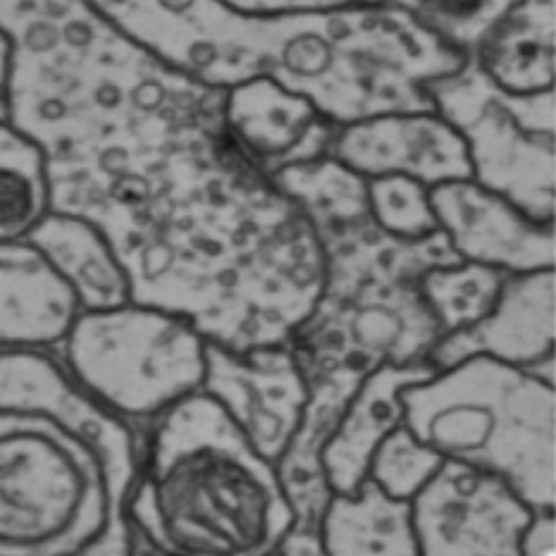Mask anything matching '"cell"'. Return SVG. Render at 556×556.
I'll list each match as a JSON object with an SVG mask.
<instances>
[{
    "instance_id": "1",
    "label": "cell",
    "mask_w": 556,
    "mask_h": 556,
    "mask_svg": "<svg viewBox=\"0 0 556 556\" xmlns=\"http://www.w3.org/2000/svg\"><path fill=\"white\" fill-rule=\"evenodd\" d=\"M10 123L46 159L51 211L91 223L131 301L251 352L287 344L323 285L304 211L227 125V89L163 63L89 0H0Z\"/></svg>"
},
{
    "instance_id": "2",
    "label": "cell",
    "mask_w": 556,
    "mask_h": 556,
    "mask_svg": "<svg viewBox=\"0 0 556 556\" xmlns=\"http://www.w3.org/2000/svg\"><path fill=\"white\" fill-rule=\"evenodd\" d=\"M275 185L311 220L323 249L316 304L289 337L308 384V408L280 476L296 509L299 530H318L330 490L318 456L349 396L382 366L428 364L442 330L420 292L434 265L462 261L442 232L399 239L375 225L368 179L340 161L289 165Z\"/></svg>"
},
{
    "instance_id": "3",
    "label": "cell",
    "mask_w": 556,
    "mask_h": 556,
    "mask_svg": "<svg viewBox=\"0 0 556 556\" xmlns=\"http://www.w3.org/2000/svg\"><path fill=\"white\" fill-rule=\"evenodd\" d=\"M89 3L127 39L211 87L268 77L334 125L434 111L426 84L468 60L380 3L282 17L239 15L220 0Z\"/></svg>"
},
{
    "instance_id": "4",
    "label": "cell",
    "mask_w": 556,
    "mask_h": 556,
    "mask_svg": "<svg viewBox=\"0 0 556 556\" xmlns=\"http://www.w3.org/2000/svg\"><path fill=\"white\" fill-rule=\"evenodd\" d=\"M127 518L137 540L173 556H270L296 509L280 466L199 392L141 430Z\"/></svg>"
},
{
    "instance_id": "5",
    "label": "cell",
    "mask_w": 556,
    "mask_h": 556,
    "mask_svg": "<svg viewBox=\"0 0 556 556\" xmlns=\"http://www.w3.org/2000/svg\"><path fill=\"white\" fill-rule=\"evenodd\" d=\"M485 356L402 392L404 426L442 462L504 480L533 511H556V390Z\"/></svg>"
},
{
    "instance_id": "6",
    "label": "cell",
    "mask_w": 556,
    "mask_h": 556,
    "mask_svg": "<svg viewBox=\"0 0 556 556\" xmlns=\"http://www.w3.org/2000/svg\"><path fill=\"white\" fill-rule=\"evenodd\" d=\"M131 488L91 440L29 408H0V556L135 547Z\"/></svg>"
},
{
    "instance_id": "7",
    "label": "cell",
    "mask_w": 556,
    "mask_h": 556,
    "mask_svg": "<svg viewBox=\"0 0 556 556\" xmlns=\"http://www.w3.org/2000/svg\"><path fill=\"white\" fill-rule=\"evenodd\" d=\"M205 344L187 318L129 301L79 313L55 356L96 402L141 432L201 392Z\"/></svg>"
},
{
    "instance_id": "8",
    "label": "cell",
    "mask_w": 556,
    "mask_h": 556,
    "mask_svg": "<svg viewBox=\"0 0 556 556\" xmlns=\"http://www.w3.org/2000/svg\"><path fill=\"white\" fill-rule=\"evenodd\" d=\"M438 113L462 137L470 179L538 225H556L554 89L509 93L473 60L426 84Z\"/></svg>"
},
{
    "instance_id": "9",
    "label": "cell",
    "mask_w": 556,
    "mask_h": 556,
    "mask_svg": "<svg viewBox=\"0 0 556 556\" xmlns=\"http://www.w3.org/2000/svg\"><path fill=\"white\" fill-rule=\"evenodd\" d=\"M201 392L275 466L292 450L308 408L306 378L287 344L232 352L208 342Z\"/></svg>"
},
{
    "instance_id": "10",
    "label": "cell",
    "mask_w": 556,
    "mask_h": 556,
    "mask_svg": "<svg viewBox=\"0 0 556 556\" xmlns=\"http://www.w3.org/2000/svg\"><path fill=\"white\" fill-rule=\"evenodd\" d=\"M408 506L420 556H518L533 516L504 480L450 462Z\"/></svg>"
},
{
    "instance_id": "11",
    "label": "cell",
    "mask_w": 556,
    "mask_h": 556,
    "mask_svg": "<svg viewBox=\"0 0 556 556\" xmlns=\"http://www.w3.org/2000/svg\"><path fill=\"white\" fill-rule=\"evenodd\" d=\"M556 268L506 275L497 304L466 330L444 334L428 364L434 370L485 356L556 384Z\"/></svg>"
},
{
    "instance_id": "12",
    "label": "cell",
    "mask_w": 556,
    "mask_h": 556,
    "mask_svg": "<svg viewBox=\"0 0 556 556\" xmlns=\"http://www.w3.org/2000/svg\"><path fill=\"white\" fill-rule=\"evenodd\" d=\"M440 232L462 261L521 275L556 268V225H538L473 179L430 187Z\"/></svg>"
},
{
    "instance_id": "13",
    "label": "cell",
    "mask_w": 556,
    "mask_h": 556,
    "mask_svg": "<svg viewBox=\"0 0 556 556\" xmlns=\"http://www.w3.org/2000/svg\"><path fill=\"white\" fill-rule=\"evenodd\" d=\"M330 159L364 179L406 175L426 187L470 179L462 137L434 111L384 113L340 125Z\"/></svg>"
},
{
    "instance_id": "14",
    "label": "cell",
    "mask_w": 556,
    "mask_h": 556,
    "mask_svg": "<svg viewBox=\"0 0 556 556\" xmlns=\"http://www.w3.org/2000/svg\"><path fill=\"white\" fill-rule=\"evenodd\" d=\"M225 115L239 147L270 177L289 165L330 155L340 127L323 117L304 96L268 77L227 89Z\"/></svg>"
},
{
    "instance_id": "15",
    "label": "cell",
    "mask_w": 556,
    "mask_h": 556,
    "mask_svg": "<svg viewBox=\"0 0 556 556\" xmlns=\"http://www.w3.org/2000/svg\"><path fill=\"white\" fill-rule=\"evenodd\" d=\"M79 301L29 239L0 241V354L58 352Z\"/></svg>"
},
{
    "instance_id": "16",
    "label": "cell",
    "mask_w": 556,
    "mask_h": 556,
    "mask_svg": "<svg viewBox=\"0 0 556 556\" xmlns=\"http://www.w3.org/2000/svg\"><path fill=\"white\" fill-rule=\"evenodd\" d=\"M430 364L382 366L356 387L325 440L318 464L330 494H356L378 446L404 422L402 392L430 378Z\"/></svg>"
},
{
    "instance_id": "17",
    "label": "cell",
    "mask_w": 556,
    "mask_h": 556,
    "mask_svg": "<svg viewBox=\"0 0 556 556\" xmlns=\"http://www.w3.org/2000/svg\"><path fill=\"white\" fill-rule=\"evenodd\" d=\"M27 239L63 277L81 313L117 308L131 301L127 273L91 223L51 211Z\"/></svg>"
},
{
    "instance_id": "18",
    "label": "cell",
    "mask_w": 556,
    "mask_h": 556,
    "mask_svg": "<svg viewBox=\"0 0 556 556\" xmlns=\"http://www.w3.org/2000/svg\"><path fill=\"white\" fill-rule=\"evenodd\" d=\"M470 60L509 93L554 89L556 0H518Z\"/></svg>"
},
{
    "instance_id": "19",
    "label": "cell",
    "mask_w": 556,
    "mask_h": 556,
    "mask_svg": "<svg viewBox=\"0 0 556 556\" xmlns=\"http://www.w3.org/2000/svg\"><path fill=\"white\" fill-rule=\"evenodd\" d=\"M318 535L325 556H420L408 502L366 480L356 494H330Z\"/></svg>"
},
{
    "instance_id": "20",
    "label": "cell",
    "mask_w": 556,
    "mask_h": 556,
    "mask_svg": "<svg viewBox=\"0 0 556 556\" xmlns=\"http://www.w3.org/2000/svg\"><path fill=\"white\" fill-rule=\"evenodd\" d=\"M51 213L41 149L15 125L0 123V241L27 239Z\"/></svg>"
},
{
    "instance_id": "21",
    "label": "cell",
    "mask_w": 556,
    "mask_h": 556,
    "mask_svg": "<svg viewBox=\"0 0 556 556\" xmlns=\"http://www.w3.org/2000/svg\"><path fill=\"white\" fill-rule=\"evenodd\" d=\"M506 275L509 273L468 261L434 265L422 275L420 292L440 325L442 337L466 330L485 318L497 304Z\"/></svg>"
},
{
    "instance_id": "22",
    "label": "cell",
    "mask_w": 556,
    "mask_h": 556,
    "mask_svg": "<svg viewBox=\"0 0 556 556\" xmlns=\"http://www.w3.org/2000/svg\"><path fill=\"white\" fill-rule=\"evenodd\" d=\"M402 12L440 46L470 58L518 0H378Z\"/></svg>"
},
{
    "instance_id": "23",
    "label": "cell",
    "mask_w": 556,
    "mask_h": 556,
    "mask_svg": "<svg viewBox=\"0 0 556 556\" xmlns=\"http://www.w3.org/2000/svg\"><path fill=\"white\" fill-rule=\"evenodd\" d=\"M442 464V458L420 444L402 422L372 454L366 480L387 497L410 502L438 476Z\"/></svg>"
},
{
    "instance_id": "24",
    "label": "cell",
    "mask_w": 556,
    "mask_h": 556,
    "mask_svg": "<svg viewBox=\"0 0 556 556\" xmlns=\"http://www.w3.org/2000/svg\"><path fill=\"white\" fill-rule=\"evenodd\" d=\"M370 217L387 235L399 239H426L440 232L430 205V187L406 175L368 179Z\"/></svg>"
},
{
    "instance_id": "25",
    "label": "cell",
    "mask_w": 556,
    "mask_h": 556,
    "mask_svg": "<svg viewBox=\"0 0 556 556\" xmlns=\"http://www.w3.org/2000/svg\"><path fill=\"white\" fill-rule=\"evenodd\" d=\"M229 10L249 17L311 15V12H334L346 8L372 5L378 0H220Z\"/></svg>"
},
{
    "instance_id": "26",
    "label": "cell",
    "mask_w": 556,
    "mask_h": 556,
    "mask_svg": "<svg viewBox=\"0 0 556 556\" xmlns=\"http://www.w3.org/2000/svg\"><path fill=\"white\" fill-rule=\"evenodd\" d=\"M518 556H556V511H533L518 540Z\"/></svg>"
},
{
    "instance_id": "27",
    "label": "cell",
    "mask_w": 556,
    "mask_h": 556,
    "mask_svg": "<svg viewBox=\"0 0 556 556\" xmlns=\"http://www.w3.org/2000/svg\"><path fill=\"white\" fill-rule=\"evenodd\" d=\"M280 556H325L323 542L318 530H299L292 528L289 535L282 540V545L277 547Z\"/></svg>"
},
{
    "instance_id": "28",
    "label": "cell",
    "mask_w": 556,
    "mask_h": 556,
    "mask_svg": "<svg viewBox=\"0 0 556 556\" xmlns=\"http://www.w3.org/2000/svg\"><path fill=\"white\" fill-rule=\"evenodd\" d=\"M10 79H12V43L0 31V123L10 119Z\"/></svg>"
},
{
    "instance_id": "29",
    "label": "cell",
    "mask_w": 556,
    "mask_h": 556,
    "mask_svg": "<svg viewBox=\"0 0 556 556\" xmlns=\"http://www.w3.org/2000/svg\"><path fill=\"white\" fill-rule=\"evenodd\" d=\"M127 556H173V554H165V552H161V549H153V547H149V545H143L141 540H137L135 549H131Z\"/></svg>"
},
{
    "instance_id": "30",
    "label": "cell",
    "mask_w": 556,
    "mask_h": 556,
    "mask_svg": "<svg viewBox=\"0 0 556 556\" xmlns=\"http://www.w3.org/2000/svg\"><path fill=\"white\" fill-rule=\"evenodd\" d=\"M270 556H280V554H277V552H275V554H270Z\"/></svg>"
}]
</instances>
